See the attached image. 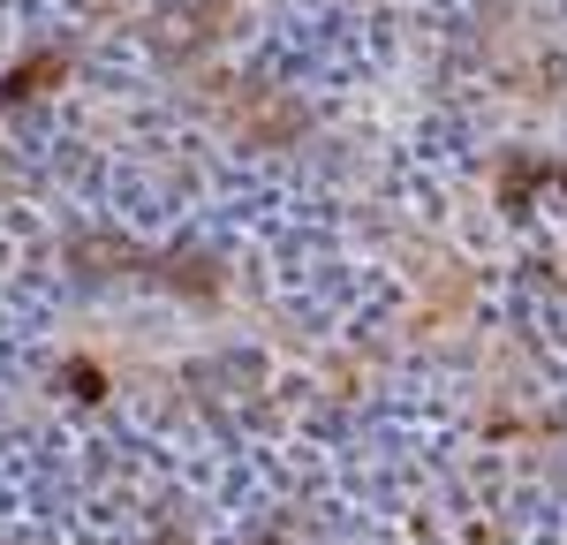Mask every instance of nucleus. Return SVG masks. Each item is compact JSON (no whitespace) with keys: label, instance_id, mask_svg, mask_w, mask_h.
<instances>
[{"label":"nucleus","instance_id":"1","mask_svg":"<svg viewBox=\"0 0 567 545\" xmlns=\"http://www.w3.org/2000/svg\"><path fill=\"white\" fill-rule=\"evenodd\" d=\"M61 69H69L61 53H38V61H23V69H15V76H8L0 91H8V99H30V91H38V84H53Z\"/></svg>","mask_w":567,"mask_h":545},{"label":"nucleus","instance_id":"2","mask_svg":"<svg viewBox=\"0 0 567 545\" xmlns=\"http://www.w3.org/2000/svg\"><path fill=\"white\" fill-rule=\"evenodd\" d=\"M69 386H76L84 401H99V371H91V363H69Z\"/></svg>","mask_w":567,"mask_h":545}]
</instances>
